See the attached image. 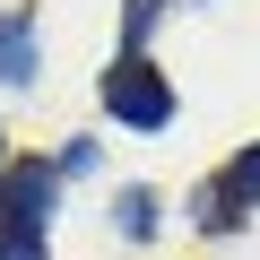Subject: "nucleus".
Masks as SVG:
<instances>
[{"label":"nucleus","mask_w":260,"mask_h":260,"mask_svg":"<svg viewBox=\"0 0 260 260\" xmlns=\"http://www.w3.org/2000/svg\"><path fill=\"white\" fill-rule=\"evenodd\" d=\"M104 113H113V121H130V130H165V121H174V87H165L139 52H130V61H113V70H104Z\"/></svg>","instance_id":"f257e3e1"},{"label":"nucleus","mask_w":260,"mask_h":260,"mask_svg":"<svg viewBox=\"0 0 260 260\" xmlns=\"http://www.w3.org/2000/svg\"><path fill=\"white\" fill-rule=\"evenodd\" d=\"M0 208H9V234H44V217H52V174H44V165H18L9 191H0Z\"/></svg>","instance_id":"f03ea898"},{"label":"nucleus","mask_w":260,"mask_h":260,"mask_svg":"<svg viewBox=\"0 0 260 260\" xmlns=\"http://www.w3.org/2000/svg\"><path fill=\"white\" fill-rule=\"evenodd\" d=\"M44 70V44H35V18H0V87H26Z\"/></svg>","instance_id":"7ed1b4c3"},{"label":"nucleus","mask_w":260,"mask_h":260,"mask_svg":"<svg viewBox=\"0 0 260 260\" xmlns=\"http://www.w3.org/2000/svg\"><path fill=\"white\" fill-rule=\"evenodd\" d=\"M156 225V200L148 191H121V234H148Z\"/></svg>","instance_id":"20e7f679"},{"label":"nucleus","mask_w":260,"mask_h":260,"mask_svg":"<svg viewBox=\"0 0 260 260\" xmlns=\"http://www.w3.org/2000/svg\"><path fill=\"white\" fill-rule=\"evenodd\" d=\"M225 191H234V200H260V148H251V156H234V174H225Z\"/></svg>","instance_id":"39448f33"},{"label":"nucleus","mask_w":260,"mask_h":260,"mask_svg":"<svg viewBox=\"0 0 260 260\" xmlns=\"http://www.w3.org/2000/svg\"><path fill=\"white\" fill-rule=\"evenodd\" d=\"M0 260H44V234H0Z\"/></svg>","instance_id":"423d86ee"},{"label":"nucleus","mask_w":260,"mask_h":260,"mask_svg":"<svg viewBox=\"0 0 260 260\" xmlns=\"http://www.w3.org/2000/svg\"><path fill=\"white\" fill-rule=\"evenodd\" d=\"M156 9H165V0H130V35H148V26H156Z\"/></svg>","instance_id":"0eeeda50"}]
</instances>
